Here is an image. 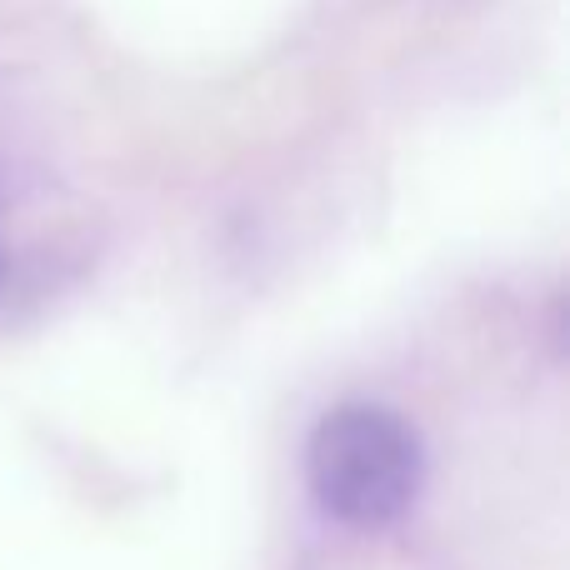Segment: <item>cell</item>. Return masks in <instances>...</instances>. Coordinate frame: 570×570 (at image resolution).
<instances>
[{"label": "cell", "mask_w": 570, "mask_h": 570, "mask_svg": "<svg viewBox=\"0 0 570 570\" xmlns=\"http://www.w3.org/2000/svg\"><path fill=\"white\" fill-rule=\"evenodd\" d=\"M311 491L335 521L375 531L421 491V441L385 405H341L311 435Z\"/></svg>", "instance_id": "1"}]
</instances>
